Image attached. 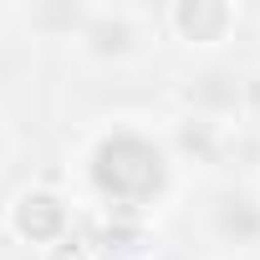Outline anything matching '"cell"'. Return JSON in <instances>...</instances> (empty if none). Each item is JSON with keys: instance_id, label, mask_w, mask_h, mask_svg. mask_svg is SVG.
Segmentation results:
<instances>
[{"instance_id": "cell-1", "label": "cell", "mask_w": 260, "mask_h": 260, "mask_svg": "<svg viewBox=\"0 0 260 260\" xmlns=\"http://www.w3.org/2000/svg\"><path fill=\"white\" fill-rule=\"evenodd\" d=\"M92 184L102 199H112L122 214H138L148 204L164 199L169 189V158L158 143H148L143 133H107L92 148Z\"/></svg>"}, {"instance_id": "cell-2", "label": "cell", "mask_w": 260, "mask_h": 260, "mask_svg": "<svg viewBox=\"0 0 260 260\" xmlns=\"http://www.w3.org/2000/svg\"><path fill=\"white\" fill-rule=\"evenodd\" d=\"M6 219H11V235L26 240V245H56V240L72 230L67 199L51 194V189H21Z\"/></svg>"}, {"instance_id": "cell-3", "label": "cell", "mask_w": 260, "mask_h": 260, "mask_svg": "<svg viewBox=\"0 0 260 260\" xmlns=\"http://www.w3.org/2000/svg\"><path fill=\"white\" fill-rule=\"evenodd\" d=\"M169 26L179 31V41L219 46L235 31V6H224V0H174L169 6Z\"/></svg>"}, {"instance_id": "cell-4", "label": "cell", "mask_w": 260, "mask_h": 260, "mask_svg": "<svg viewBox=\"0 0 260 260\" xmlns=\"http://www.w3.org/2000/svg\"><path fill=\"white\" fill-rule=\"evenodd\" d=\"M46 260H92V240L87 235H61L56 245H46Z\"/></svg>"}]
</instances>
